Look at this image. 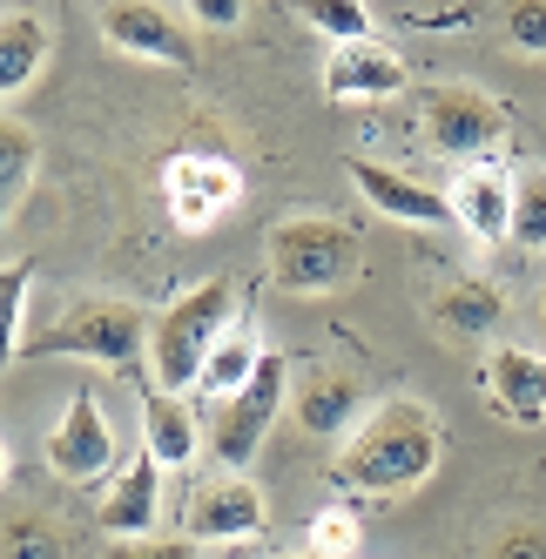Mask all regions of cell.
<instances>
[{
  "label": "cell",
  "instance_id": "6da1fadb",
  "mask_svg": "<svg viewBox=\"0 0 546 559\" xmlns=\"http://www.w3.org/2000/svg\"><path fill=\"white\" fill-rule=\"evenodd\" d=\"M432 472H439V418L425 412L418 397H384V405L351 431V445L331 465V478L344 492H371V499L412 492Z\"/></svg>",
  "mask_w": 546,
  "mask_h": 559
},
{
  "label": "cell",
  "instance_id": "7a4b0ae2",
  "mask_svg": "<svg viewBox=\"0 0 546 559\" xmlns=\"http://www.w3.org/2000/svg\"><path fill=\"white\" fill-rule=\"evenodd\" d=\"M229 324H237V284L229 276H210V284L197 290H182L163 317H155V331H149V371L163 391H189V384H203V365H210V350L229 337Z\"/></svg>",
  "mask_w": 546,
  "mask_h": 559
},
{
  "label": "cell",
  "instance_id": "3957f363",
  "mask_svg": "<svg viewBox=\"0 0 546 559\" xmlns=\"http://www.w3.org/2000/svg\"><path fill=\"white\" fill-rule=\"evenodd\" d=\"M155 317H142L122 297H82L74 310H61V324L34 331L21 344V357H88V365H115V371H135V357L149 350Z\"/></svg>",
  "mask_w": 546,
  "mask_h": 559
},
{
  "label": "cell",
  "instance_id": "277c9868",
  "mask_svg": "<svg viewBox=\"0 0 546 559\" xmlns=\"http://www.w3.org/2000/svg\"><path fill=\"white\" fill-rule=\"evenodd\" d=\"M358 270V236L331 216H290L270 229V276L290 297H324L337 284H351Z\"/></svg>",
  "mask_w": 546,
  "mask_h": 559
},
{
  "label": "cell",
  "instance_id": "5b68a950",
  "mask_svg": "<svg viewBox=\"0 0 546 559\" xmlns=\"http://www.w3.org/2000/svg\"><path fill=\"white\" fill-rule=\"evenodd\" d=\"M284 391H290V357L263 350L257 378L210 412V452H216L223 472H250V459L263 452V431L277 425V412H284Z\"/></svg>",
  "mask_w": 546,
  "mask_h": 559
},
{
  "label": "cell",
  "instance_id": "8992f818",
  "mask_svg": "<svg viewBox=\"0 0 546 559\" xmlns=\"http://www.w3.org/2000/svg\"><path fill=\"white\" fill-rule=\"evenodd\" d=\"M418 115H425V142H432L439 155H452V163H473V155H486L506 129H513L506 102L486 95V88H473V82H439V88H425Z\"/></svg>",
  "mask_w": 546,
  "mask_h": 559
},
{
  "label": "cell",
  "instance_id": "52a82bcc",
  "mask_svg": "<svg viewBox=\"0 0 546 559\" xmlns=\"http://www.w3.org/2000/svg\"><path fill=\"white\" fill-rule=\"evenodd\" d=\"M48 465H55L61 478H74V486H88V478H102V472L115 465V431H108L102 397H95L88 384L68 397L61 425L48 431Z\"/></svg>",
  "mask_w": 546,
  "mask_h": 559
},
{
  "label": "cell",
  "instance_id": "ba28073f",
  "mask_svg": "<svg viewBox=\"0 0 546 559\" xmlns=\"http://www.w3.org/2000/svg\"><path fill=\"white\" fill-rule=\"evenodd\" d=\"M102 34H108V48H122L135 61H163V68H189V61H197L189 27L169 8H149V0H115V8H102Z\"/></svg>",
  "mask_w": 546,
  "mask_h": 559
},
{
  "label": "cell",
  "instance_id": "9c48e42d",
  "mask_svg": "<svg viewBox=\"0 0 546 559\" xmlns=\"http://www.w3.org/2000/svg\"><path fill=\"white\" fill-rule=\"evenodd\" d=\"M163 195H169V216L182 229H210L244 195V176L229 169L223 155H176V163L163 169Z\"/></svg>",
  "mask_w": 546,
  "mask_h": 559
},
{
  "label": "cell",
  "instance_id": "30bf717a",
  "mask_svg": "<svg viewBox=\"0 0 546 559\" xmlns=\"http://www.w3.org/2000/svg\"><path fill=\"white\" fill-rule=\"evenodd\" d=\"M344 169H351V182H358V195H365L378 216L412 223V229H439V223H452V195L425 189V182H412V176H399V169H384V163H371V155H351Z\"/></svg>",
  "mask_w": 546,
  "mask_h": 559
},
{
  "label": "cell",
  "instance_id": "8fae6325",
  "mask_svg": "<svg viewBox=\"0 0 546 559\" xmlns=\"http://www.w3.org/2000/svg\"><path fill=\"white\" fill-rule=\"evenodd\" d=\"M263 519H270L263 492L244 472H223L210 486H197V499H189V539H257Z\"/></svg>",
  "mask_w": 546,
  "mask_h": 559
},
{
  "label": "cell",
  "instance_id": "7c38bea8",
  "mask_svg": "<svg viewBox=\"0 0 546 559\" xmlns=\"http://www.w3.org/2000/svg\"><path fill=\"white\" fill-rule=\"evenodd\" d=\"M479 384H486L492 412H499L506 425H539V418H546V357H539V350L499 344V350L486 357Z\"/></svg>",
  "mask_w": 546,
  "mask_h": 559
},
{
  "label": "cell",
  "instance_id": "4fadbf2b",
  "mask_svg": "<svg viewBox=\"0 0 546 559\" xmlns=\"http://www.w3.org/2000/svg\"><path fill=\"white\" fill-rule=\"evenodd\" d=\"M452 223H465L473 243H506L513 236V176L499 163H473L452 182Z\"/></svg>",
  "mask_w": 546,
  "mask_h": 559
},
{
  "label": "cell",
  "instance_id": "5bb4252c",
  "mask_svg": "<svg viewBox=\"0 0 546 559\" xmlns=\"http://www.w3.org/2000/svg\"><path fill=\"white\" fill-rule=\"evenodd\" d=\"M155 512H163V459L142 445L122 465V478L108 486V499H102V533H115V539H149L155 533Z\"/></svg>",
  "mask_w": 546,
  "mask_h": 559
},
{
  "label": "cell",
  "instance_id": "9a60e30c",
  "mask_svg": "<svg viewBox=\"0 0 546 559\" xmlns=\"http://www.w3.org/2000/svg\"><path fill=\"white\" fill-rule=\"evenodd\" d=\"M399 88H405V61L384 41H351V48H331V61H324L331 102H384Z\"/></svg>",
  "mask_w": 546,
  "mask_h": 559
},
{
  "label": "cell",
  "instance_id": "2e32d148",
  "mask_svg": "<svg viewBox=\"0 0 546 559\" xmlns=\"http://www.w3.org/2000/svg\"><path fill=\"white\" fill-rule=\"evenodd\" d=\"M290 412L310 438H344V431H358L371 412H365V384L358 378H344V371H310L290 397Z\"/></svg>",
  "mask_w": 546,
  "mask_h": 559
},
{
  "label": "cell",
  "instance_id": "e0dca14e",
  "mask_svg": "<svg viewBox=\"0 0 546 559\" xmlns=\"http://www.w3.org/2000/svg\"><path fill=\"white\" fill-rule=\"evenodd\" d=\"M142 445L163 459V472H182L189 459H197V445H203V425H197V412H189L176 391L142 384Z\"/></svg>",
  "mask_w": 546,
  "mask_h": 559
},
{
  "label": "cell",
  "instance_id": "ac0fdd59",
  "mask_svg": "<svg viewBox=\"0 0 546 559\" xmlns=\"http://www.w3.org/2000/svg\"><path fill=\"white\" fill-rule=\"evenodd\" d=\"M48 48H55V34H48V21L34 8H8V14H0V102H14L34 74H41Z\"/></svg>",
  "mask_w": 546,
  "mask_h": 559
},
{
  "label": "cell",
  "instance_id": "d6986e66",
  "mask_svg": "<svg viewBox=\"0 0 546 559\" xmlns=\"http://www.w3.org/2000/svg\"><path fill=\"white\" fill-rule=\"evenodd\" d=\"M432 317H439V331H452V337H492L506 324V297L486 284V276H459V284L439 290Z\"/></svg>",
  "mask_w": 546,
  "mask_h": 559
},
{
  "label": "cell",
  "instance_id": "ffe728a7",
  "mask_svg": "<svg viewBox=\"0 0 546 559\" xmlns=\"http://www.w3.org/2000/svg\"><path fill=\"white\" fill-rule=\"evenodd\" d=\"M257 365H263V344H257V331L250 324H229V337L210 350V365H203V397L210 405H223V397H237L250 378H257Z\"/></svg>",
  "mask_w": 546,
  "mask_h": 559
},
{
  "label": "cell",
  "instance_id": "44dd1931",
  "mask_svg": "<svg viewBox=\"0 0 546 559\" xmlns=\"http://www.w3.org/2000/svg\"><path fill=\"white\" fill-rule=\"evenodd\" d=\"M34 135H27V122L21 115H8L0 122V216H14L21 210V195H27V182H34Z\"/></svg>",
  "mask_w": 546,
  "mask_h": 559
},
{
  "label": "cell",
  "instance_id": "7402d4cb",
  "mask_svg": "<svg viewBox=\"0 0 546 559\" xmlns=\"http://www.w3.org/2000/svg\"><path fill=\"white\" fill-rule=\"evenodd\" d=\"M513 243L546 250V169L513 176Z\"/></svg>",
  "mask_w": 546,
  "mask_h": 559
},
{
  "label": "cell",
  "instance_id": "603a6c76",
  "mask_svg": "<svg viewBox=\"0 0 546 559\" xmlns=\"http://www.w3.org/2000/svg\"><path fill=\"white\" fill-rule=\"evenodd\" d=\"M304 21L318 27V34H331L337 48L378 41V34H371V8H358V0H304Z\"/></svg>",
  "mask_w": 546,
  "mask_h": 559
},
{
  "label": "cell",
  "instance_id": "cb8c5ba5",
  "mask_svg": "<svg viewBox=\"0 0 546 559\" xmlns=\"http://www.w3.org/2000/svg\"><path fill=\"white\" fill-rule=\"evenodd\" d=\"M8 559H68V539H61L55 519L14 512V519H8Z\"/></svg>",
  "mask_w": 546,
  "mask_h": 559
},
{
  "label": "cell",
  "instance_id": "d4e9b609",
  "mask_svg": "<svg viewBox=\"0 0 546 559\" xmlns=\"http://www.w3.org/2000/svg\"><path fill=\"white\" fill-rule=\"evenodd\" d=\"M351 546H358V512H351V506H324L318 519H310V552L351 559Z\"/></svg>",
  "mask_w": 546,
  "mask_h": 559
},
{
  "label": "cell",
  "instance_id": "484cf974",
  "mask_svg": "<svg viewBox=\"0 0 546 559\" xmlns=\"http://www.w3.org/2000/svg\"><path fill=\"white\" fill-rule=\"evenodd\" d=\"M506 41H513V55H546V0L506 8Z\"/></svg>",
  "mask_w": 546,
  "mask_h": 559
},
{
  "label": "cell",
  "instance_id": "4316f807",
  "mask_svg": "<svg viewBox=\"0 0 546 559\" xmlns=\"http://www.w3.org/2000/svg\"><path fill=\"white\" fill-rule=\"evenodd\" d=\"M108 559H203V539H122Z\"/></svg>",
  "mask_w": 546,
  "mask_h": 559
},
{
  "label": "cell",
  "instance_id": "83f0119b",
  "mask_svg": "<svg viewBox=\"0 0 546 559\" xmlns=\"http://www.w3.org/2000/svg\"><path fill=\"white\" fill-rule=\"evenodd\" d=\"M27 276H34L27 263H8V357L27 344V337H21V331H27Z\"/></svg>",
  "mask_w": 546,
  "mask_h": 559
},
{
  "label": "cell",
  "instance_id": "f1b7e54d",
  "mask_svg": "<svg viewBox=\"0 0 546 559\" xmlns=\"http://www.w3.org/2000/svg\"><path fill=\"white\" fill-rule=\"evenodd\" d=\"M492 559H546V526H506L492 539Z\"/></svg>",
  "mask_w": 546,
  "mask_h": 559
},
{
  "label": "cell",
  "instance_id": "f546056e",
  "mask_svg": "<svg viewBox=\"0 0 546 559\" xmlns=\"http://www.w3.org/2000/svg\"><path fill=\"white\" fill-rule=\"evenodd\" d=\"M189 14H197L203 27H237V21H244V8H237V0H197Z\"/></svg>",
  "mask_w": 546,
  "mask_h": 559
},
{
  "label": "cell",
  "instance_id": "4dcf8cb0",
  "mask_svg": "<svg viewBox=\"0 0 546 559\" xmlns=\"http://www.w3.org/2000/svg\"><path fill=\"white\" fill-rule=\"evenodd\" d=\"M284 559H324V552H284Z\"/></svg>",
  "mask_w": 546,
  "mask_h": 559
},
{
  "label": "cell",
  "instance_id": "1f68e13d",
  "mask_svg": "<svg viewBox=\"0 0 546 559\" xmlns=\"http://www.w3.org/2000/svg\"><path fill=\"white\" fill-rule=\"evenodd\" d=\"M539 163H546V129H539Z\"/></svg>",
  "mask_w": 546,
  "mask_h": 559
}]
</instances>
